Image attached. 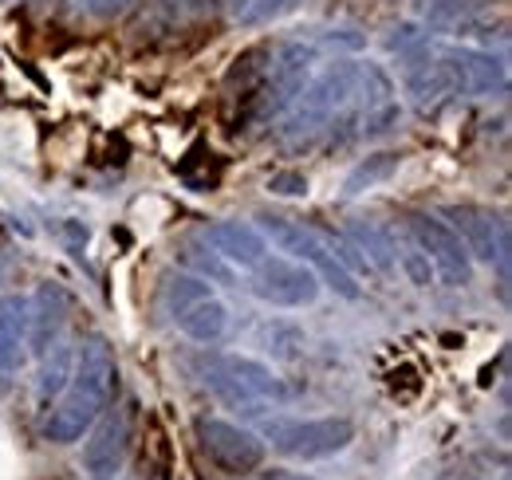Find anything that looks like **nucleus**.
<instances>
[{"label":"nucleus","instance_id":"obj_1","mask_svg":"<svg viewBox=\"0 0 512 480\" xmlns=\"http://www.w3.org/2000/svg\"><path fill=\"white\" fill-rule=\"evenodd\" d=\"M115 390H119L115 347L103 335H87L83 347L75 351L71 378H67V386L60 390V402L44 418V441H52V445H75L99 421V414L111 406Z\"/></svg>","mask_w":512,"mask_h":480},{"label":"nucleus","instance_id":"obj_2","mask_svg":"<svg viewBox=\"0 0 512 480\" xmlns=\"http://www.w3.org/2000/svg\"><path fill=\"white\" fill-rule=\"evenodd\" d=\"M355 87H359V63L339 60V63H331V67H323L320 75L308 79V83L296 91V99L284 107V115H280V134H284L288 142H296V138H308V134L323 130L327 122L351 103V95H359Z\"/></svg>","mask_w":512,"mask_h":480},{"label":"nucleus","instance_id":"obj_3","mask_svg":"<svg viewBox=\"0 0 512 480\" xmlns=\"http://www.w3.org/2000/svg\"><path fill=\"white\" fill-rule=\"evenodd\" d=\"M260 233H264V240H272L280 252H288L292 260L308 264L320 276V284H327L335 296H343V300H359L363 296L355 272L335 256L331 233L300 225V221H288V217H260Z\"/></svg>","mask_w":512,"mask_h":480},{"label":"nucleus","instance_id":"obj_4","mask_svg":"<svg viewBox=\"0 0 512 480\" xmlns=\"http://www.w3.org/2000/svg\"><path fill=\"white\" fill-rule=\"evenodd\" d=\"M264 437L272 441V449H280L284 457L296 461H323L343 453L355 441V421L351 418H268L264 421Z\"/></svg>","mask_w":512,"mask_h":480},{"label":"nucleus","instance_id":"obj_5","mask_svg":"<svg viewBox=\"0 0 512 480\" xmlns=\"http://www.w3.org/2000/svg\"><path fill=\"white\" fill-rule=\"evenodd\" d=\"M193 433H197L201 453L229 477H249L264 465V441L256 437L253 429L237 425V421L201 414L193 421Z\"/></svg>","mask_w":512,"mask_h":480},{"label":"nucleus","instance_id":"obj_6","mask_svg":"<svg viewBox=\"0 0 512 480\" xmlns=\"http://www.w3.org/2000/svg\"><path fill=\"white\" fill-rule=\"evenodd\" d=\"M410 237L422 248V256L430 260L434 276L446 288H469L473 284V260L465 252V244L449 229L442 217L434 213H410Z\"/></svg>","mask_w":512,"mask_h":480},{"label":"nucleus","instance_id":"obj_7","mask_svg":"<svg viewBox=\"0 0 512 480\" xmlns=\"http://www.w3.org/2000/svg\"><path fill=\"white\" fill-rule=\"evenodd\" d=\"M130 437H134V402L107 406L91 425V437L83 445V473L91 480H115L127 465Z\"/></svg>","mask_w":512,"mask_h":480},{"label":"nucleus","instance_id":"obj_8","mask_svg":"<svg viewBox=\"0 0 512 480\" xmlns=\"http://www.w3.org/2000/svg\"><path fill=\"white\" fill-rule=\"evenodd\" d=\"M320 276L292 256H264L253 268V296L272 307H308L320 300Z\"/></svg>","mask_w":512,"mask_h":480},{"label":"nucleus","instance_id":"obj_9","mask_svg":"<svg viewBox=\"0 0 512 480\" xmlns=\"http://www.w3.org/2000/svg\"><path fill=\"white\" fill-rule=\"evenodd\" d=\"M446 225L465 244L469 260L477 264H501L509 260V221L485 205H449L442 209Z\"/></svg>","mask_w":512,"mask_h":480},{"label":"nucleus","instance_id":"obj_10","mask_svg":"<svg viewBox=\"0 0 512 480\" xmlns=\"http://www.w3.org/2000/svg\"><path fill=\"white\" fill-rule=\"evenodd\" d=\"M442 63H446V71H449L453 95H465V99H485V95H493V91H505V83H509L505 60L493 56V52L449 48V52H442Z\"/></svg>","mask_w":512,"mask_h":480},{"label":"nucleus","instance_id":"obj_11","mask_svg":"<svg viewBox=\"0 0 512 480\" xmlns=\"http://www.w3.org/2000/svg\"><path fill=\"white\" fill-rule=\"evenodd\" d=\"M67 315H71L67 292L60 284L44 280V284L36 288V296L28 300V347H32L36 355H48V351L60 343V335H64V327H67Z\"/></svg>","mask_w":512,"mask_h":480},{"label":"nucleus","instance_id":"obj_12","mask_svg":"<svg viewBox=\"0 0 512 480\" xmlns=\"http://www.w3.org/2000/svg\"><path fill=\"white\" fill-rule=\"evenodd\" d=\"M406 91H410V103L422 111V115H434L442 111L449 99H453V83H449V71L442 56H422L418 48L406 56Z\"/></svg>","mask_w":512,"mask_h":480},{"label":"nucleus","instance_id":"obj_13","mask_svg":"<svg viewBox=\"0 0 512 480\" xmlns=\"http://www.w3.org/2000/svg\"><path fill=\"white\" fill-rule=\"evenodd\" d=\"M205 237L213 244V252L221 260H229L233 268H256L264 256H268V240L256 225L245 221H217L205 229Z\"/></svg>","mask_w":512,"mask_h":480},{"label":"nucleus","instance_id":"obj_14","mask_svg":"<svg viewBox=\"0 0 512 480\" xmlns=\"http://www.w3.org/2000/svg\"><path fill=\"white\" fill-rule=\"evenodd\" d=\"M28 359V296L0 300V378H12Z\"/></svg>","mask_w":512,"mask_h":480},{"label":"nucleus","instance_id":"obj_15","mask_svg":"<svg viewBox=\"0 0 512 480\" xmlns=\"http://www.w3.org/2000/svg\"><path fill=\"white\" fill-rule=\"evenodd\" d=\"M174 323H178L182 335H190L193 343H217L225 335V327H229V311H225V303L209 292V296H197L186 307H178Z\"/></svg>","mask_w":512,"mask_h":480},{"label":"nucleus","instance_id":"obj_16","mask_svg":"<svg viewBox=\"0 0 512 480\" xmlns=\"http://www.w3.org/2000/svg\"><path fill=\"white\" fill-rule=\"evenodd\" d=\"M347 237L355 240V248L363 252L367 268L394 272V256H398V248H394V240L386 237L375 221H359V217H355V221H347Z\"/></svg>","mask_w":512,"mask_h":480},{"label":"nucleus","instance_id":"obj_17","mask_svg":"<svg viewBox=\"0 0 512 480\" xmlns=\"http://www.w3.org/2000/svg\"><path fill=\"white\" fill-rule=\"evenodd\" d=\"M398 166H402V154H394V150L371 154V158H363V162L347 174L343 189H347V193H363V189H371V185H379V181L394 178V174H398Z\"/></svg>","mask_w":512,"mask_h":480},{"label":"nucleus","instance_id":"obj_18","mask_svg":"<svg viewBox=\"0 0 512 480\" xmlns=\"http://www.w3.org/2000/svg\"><path fill=\"white\" fill-rule=\"evenodd\" d=\"M44 359V370H40V382H36V394H40V402H48V398H60V390L67 386V378H71V362H75V351L64 347V343H56L48 355H40Z\"/></svg>","mask_w":512,"mask_h":480},{"label":"nucleus","instance_id":"obj_19","mask_svg":"<svg viewBox=\"0 0 512 480\" xmlns=\"http://www.w3.org/2000/svg\"><path fill=\"white\" fill-rule=\"evenodd\" d=\"M485 4H493V0H422V16L430 20V24H469Z\"/></svg>","mask_w":512,"mask_h":480},{"label":"nucleus","instance_id":"obj_20","mask_svg":"<svg viewBox=\"0 0 512 480\" xmlns=\"http://www.w3.org/2000/svg\"><path fill=\"white\" fill-rule=\"evenodd\" d=\"M197 296H209V284L197 280V276H166V284H162V300L170 307V315L190 300H197Z\"/></svg>","mask_w":512,"mask_h":480},{"label":"nucleus","instance_id":"obj_21","mask_svg":"<svg viewBox=\"0 0 512 480\" xmlns=\"http://www.w3.org/2000/svg\"><path fill=\"white\" fill-rule=\"evenodd\" d=\"M186 260H190L201 276H209L217 284H233V276H237V268L229 260H221L217 252H205V248H186Z\"/></svg>","mask_w":512,"mask_h":480},{"label":"nucleus","instance_id":"obj_22","mask_svg":"<svg viewBox=\"0 0 512 480\" xmlns=\"http://www.w3.org/2000/svg\"><path fill=\"white\" fill-rule=\"evenodd\" d=\"M304 0H253L245 12H241V20L245 24H268V20H276V16H284V12H292V8H300Z\"/></svg>","mask_w":512,"mask_h":480},{"label":"nucleus","instance_id":"obj_23","mask_svg":"<svg viewBox=\"0 0 512 480\" xmlns=\"http://www.w3.org/2000/svg\"><path fill=\"white\" fill-rule=\"evenodd\" d=\"M398 119H402L398 103H386V107H379V111H367V115H363V126H359V134H367V138H379V134H386V130H394V126H398Z\"/></svg>","mask_w":512,"mask_h":480},{"label":"nucleus","instance_id":"obj_24","mask_svg":"<svg viewBox=\"0 0 512 480\" xmlns=\"http://www.w3.org/2000/svg\"><path fill=\"white\" fill-rule=\"evenodd\" d=\"M402 268H406V276H410L414 288H430V284H434V268H430V260L422 256L418 244H414L410 252H402Z\"/></svg>","mask_w":512,"mask_h":480},{"label":"nucleus","instance_id":"obj_25","mask_svg":"<svg viewBox=\"0 0 512 480\" xmlns=\"http://www.w3.org/2000/svg\"><path fill=\"white\" fill-rule=\"evenodd\" d=\"M268 193H276V197H304L308 193V178L300 170H280V174L268 178Z\"/></svg>","mask_w":512,"mask_h":480},{"label":"nucleus","instance_id":"obj_26","mask_svg":"<svg viewBox=\"0 0 512 480\" xmlns=\"http://www.w3.org/2000/svg\"><path fill=\"white\" fill-rule=\"evenodd\" d=\"M386 44H390V52H402V56H410V52L422 44V32H418L414 24H398V28H394V36H390Z\"/></svg>","mask_w":512,"mask_h":480},{"label":"nucleus","instance_id":"obj_27","mask_svg":"<svg viewBox=\"0 0 512 480\" xmlns=\"http://www.w3.org/2000/svg\"><path fill=\"white\" fill-rule=\"evenodd\" d=\"M130 4H134V0H91V12H95V16H119Z\"/></svg>","mask_w":512,"mask_h":480},{"label":"nucleus","instance_id":"obj_28","mask_svg":"<svg viewBox=\"0 0 512 480\" xmlns=\"http://www.w3.org/2000/svg\"><path fill=\"white\" fill-rule=\"evenodd\" d=\"M249 4H253V0H225V8H229V12L237 16V20H241V12H245Z\"/></svg>","mask_w":512,"mask_h":480},{"label":"nucleus","instance_id":"obj_29","mask_svg":"<svg viewBox=\"0 0 512 480\" xmlns=\"http://www.w3.org/2000/svg\"><path fill=\"white\" fill-rule=\"evenodd\" d=\"M268 480H296V477H284V473H272Z\"/></svg>","mask_w":512,"mask_h":480},{"label":"nucleus","instance_id":"obj_30","mask_svg":"<svg viewBox=\"0 0 512 480\" xmlns=\"http://www.w3.org/2000/svg\"><path fill=\"white\" fill-rule=\"evenodd\" d=\"M0 276H4V264H0Z\"/></svg>","mask_w":512,"mask_h":480}]
</instances>
